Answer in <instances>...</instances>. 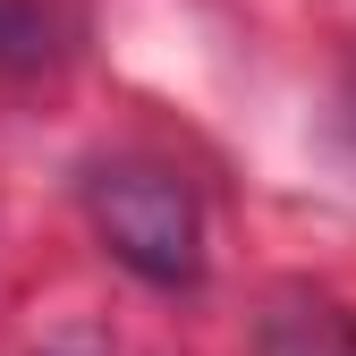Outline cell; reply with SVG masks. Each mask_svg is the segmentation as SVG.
I'll return each mask as SVG.
<instances>
[{"label":"cell","mask_w":356,"mask_h":356,"mask_svg":"<svg viewBox=\"0 0 356 356\" xmlns=\"http://www.w3.org/2000/svg\"><path fill=\"white\" fill-rule=\"evenodd\" d=\"M85 212H94L102 246L153 289H187L204 280V212L195 187L161 161H102L85 178Z\"/></svg>","instance_id":"obj_1"},{"label":"cell","mask_w":356,"mask_h":356,"mask_svg":"<svg viewBox=\"0 0 356 356\" xmlns=\"http://www.w3.org/2000/svg\"><path fill=\"white\" fill-rule=\"evenodd\" d=\"M263 356H356V331L331 314V305H297L263 331Z\"/></svg>","instance_id":"obj_2"}]
</instances>
